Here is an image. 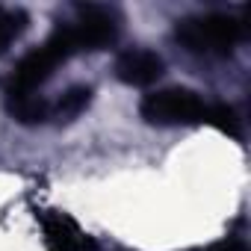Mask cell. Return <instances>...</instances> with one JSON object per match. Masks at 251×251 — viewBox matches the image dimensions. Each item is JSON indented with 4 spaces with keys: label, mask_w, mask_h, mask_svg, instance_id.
Returning <instances> with one entry per match:
<instances>
[{
    "label": "cell",
    "mask_w": 251,
    "mask_h": 251,
    "mask_svg": "<svg viewBox=\"0 0 251 251\" xmlns=\"http://www.w3.org/2000/svg\"><path fill=\"white\" fill-rule=\"evenodd\" d=\"M74 53H77V45H74L68 27L59 24L39 48H33L27 56L18 59V65L12 68V74L6 80V92H39L53 77V71L62 62H68Z\"/></svg>",
    "instance_id": "2"
},
{
    "label": "cell",
    "mask_w": 251,
    "mask_h": 251,
    "mask_svg": "<svg viewBox=\"0 0 251 251\" xmlns=\"http://www.w3.org/2000/svg\"><path fill=\"white\" fill-rule=\"evenodd\" d=\"M24 30H27V15L21 9H3L0 6V53H3Z\"/></svg>",
    "instance_id": "9"
},
{
    "label": "cell",
    "mask_w": 251,
    "mask_h": 251,
    "mask_svg": "<svg viewBox=\"0 0 251 251\" xmlns=\"http://www.w3.org/2000/svg\"><path fill=\"white\" fill-rule=\"evenodd\" d=\"M207 109L210 103L183 86H172V89H157L148 92L139 103V115L148 124H160V127H177V124H201L207 121Z\"/></svg>",
    "instance_id": "3"
},
{
    "label": "cell",
    "mask_w": 251,
    "mask_h": 251,
    "mask_svg": "<svg viewBox=\"0 0 251 251\" xmlns=\"http://www.w3.org/2000/svg\"><path fill=\"white\" fill-rule=\"evenodd\" d=\"M163 59L154 50L145 48H133V50H124L115 59V77L127 86H151L163 77Z\"/></svg>",
    "instance_id": "6"
},
{
    "label": "cell",
    "mask_w": 251,
    "mask_h": 251,
    "mask_svg": "<svg viewBox=\"0 0 251 251\" xmlns=\"http://www.w3.org/2000/svg\"><path fill=\"white\" fill-rule=\"evenodd\" d=\"M89 103H92V89H89V86H71V89L56 100V106H50V115L59 118V121H71V118H77Z\"/></svg>",
    "instance_id": "8"
},
{
    "label": "cell",
    "mask_w": 251,
    "mask_h": 251,
    "mask_svg": "<svg viewBox=\"0 0 251 251\" xmlns=\"http://www.w3.org/2000/svg\"><path fill=\"white\" fill-rule=\"evenodd\" d=\"M65 27L71 33L74 45H77V53L103 50L118 39V18L109 9H100V6H80L74 21H68Z\"/></svg>",
    "instance_id": "4"
},
{
    "label": "cell",
    "mask_w": 251,
    "mask_h": 251,
    "mask_svg": "<svg viewBox=\"0 0 251 251\" xmlns=\"http://www.w3.org/2000/svg\"><path fill=\"white\" fill-rule=\"evenodd\" d=\"M6 112L18 124H42L50 118V103L39 92H6Z\"/></svg>",
    "instance_id": "7"
},
{
    "label": "cell",
    "mask_w": 251,
    "mask_h": 251,
    "mask_svg": "<svg viewBox=\"0 0 251 251\" xmlns=\"http://www.w3.org/2000/svg\"><path fill=\"white\" fill-rule=\"evenodd\" d=\"M207 121L213 124L216 130H222V133L239 139V118H236V109H233V106H227V103H213V106L207 109Z\"/></svg>",
    "instance_id": "10"
},
{
    "label": "cell",
    "mask_w": 251,
    "mask_h": 251,
    "mask_svg": "<svg viewBox=\"0 0 251 251\" xmlns=\"http://www.w3.org/2000/svg\"><path fill=\"white\" fill-rule=\"evenodd\" d=\"M245 24L225 12L189 15L175 24V39L195 56H227L242 42Z\"/></svg>",
    "instance_id": "1"
},
{
    "label": "cell",
    "mask_w": 251,
    "mask_h": 251,
    "mask_svg": "<svg viewBox=\"0 0 251 251\" xmlns=\"http://www.w3.org/2000/svg\"><path fill=\"white\" fill-rule=\"evenodd\" d=\"M48 251H98V242L62 210H36Z\"/></svg>",
    "instance_id": "5"
},
{
    "label": "cell",
    "mask_w": 251,
    "mask_h": 251,
    "mask_svg": "<svg viewBox=\"0 0 251 251\" xmlns=\"http://www.w3.org/2000/svg\"><path fill=\"white\" fill-rule=\"evenodd\" d=\"M201 251H248V248H245L242 239L227 236V239H219V242H213V245H207V248H201Z\"/></svg>",
    "instance_id": "11"
}]
</instances>
